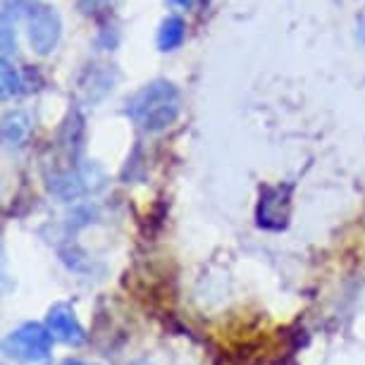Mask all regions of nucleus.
I'll return each instance as SVG.
<instances>
[{"mask_svg":"<svg viewBox=\"0 0 365 365\" xmlns=\"http://www.w3.org/2000/svg\"><path fill=\"white\" fill-rule=\"evenodd\" d=\"M3 134H5V141H8L10 146H19V143L26 139V134H29V120H26V115H22V113L8 115L5 127H3Z\"/></svg>","mask_w":365,"mask_h":365,"instance_id":"0eeeda50","label":"nucleus"},{"mask_svg":"<svg viewBox=\"0 0 365 365\" xmlns=\"http://www.w3.org/2000/svg\"><path fill=\"white\" fill-rule=\"evenodd\" d=\"M182 41H184V19L168 17L160 24V31H158V46H160V51H175L177 46H182Z\"/></svg>","mask_w":365,"mask_h":365,"instance_id":"423d86ee","label":"nucleus"},{"mask_svg":"<svg viewBox=\"0 0 365 365\" xmlns=\"http://www.w3.org/2000/svg\"><path fill=\"white\" fill-rule=\"evenodd\" d=\"M24 17L26 31H29L31 48L38 55H48L58 48L60 41V17L55 15L51 8L36 3H26L24 0V10H17Z\"/></svg>","mask_w":365,"mask_h":365,"instance_id":"7ed1b4c3","label":"nucleus"},{"mask_svg":"<svg viewBox=\"0 0 365 365\" xmlns=\"http://www.w3.org/2000/svg\"><path fill=\"white\" fill-rule=\"evenodd\" d=\"M63 365H88V363H81V361H72V358H70V361H65Z\"/></svg>","mask_w":365,"mask_h":365,"instance_id":"9d476101","label":"nucleus"},{"mask_svg":"<svg viewBox=\"0 0 365 365\" xmlns=\"http://www.w3.org/2000/svg\"><path fill=\"white\" fill-rule=\"evenodd\" d=\"M55 336L51 334V329L38 322H24L17 329L5 336L3 351L8 358H15L19 363H38L46 361L53 351Z\"/></svg>","mask_w":365,"mask_h":365,"instance_id":"f03ea898","label":"nucleus"},{"mask_svg":"<svg viewBox=\"0 0 365 365\" xmlns=\"http://www.w3.org/2000/svg\"><path fill=\"white\" fill-rule=\"evenodd\" d=\"M182 101L170 81H153L127 101V115L146 132H163L177 120Z\"/></svg>","mask_w":365,"mask_h":365,"instance_id":"f257e3e1","label":"nucleus"},{"mask_svg":"<svg viewBox=\"0 0 365 365\" xmlns=\"http://www.w3.org/2000/svg\"><path fill=\"white\" fill-rule=\"evenodd\" d=\"M172 5H179V8H191L194 5V0H170Z\"/></svg>","mask_w":365,"mask_h":365,"instance_id":"1a4fd4ad","label":"nucleus"},{"mask_svg":"<svg viewBox=\"0 0 365 365\" xmlns=\"http://www.w3.org/2000/svg\"><path fill=\"white\" fill-rule=\"evenodd\" d=\"M22 77H19V72L15 67L10 65V60L5 58L3 60V96H15L22 91Z\"/></svg>","mask_w":365,"mask_h":365,"instance_id":"6e6552de","label":"nucleus"},{"mask_svg":"<svg viewBox=\"0 0 365 365\" xmlns=\"http://www.w3.org/2000/svg\"><path fill=\"white\" fill-rule=\"evenodd\" d=\"M287 217H289V198H287V194L282 196V189H274V198H272V189H267L265 196L260 198V208H258L260 227H267V230H279V227H284Z\"/></svg>","mask_w":365,"mask_h":365,"instance_id":"39448f33","label":"nucleus"},{"mask_svg":"<svg viewBox=\"0 0 365 365\" xmlns=\"http://www.w3.org/2000/svg\"><path fill=\"white\" fill-rule=\"evenodd\" d=\"M46 327L51 329L55 341H63L67 346H81L88 339L86 329L81 327L77 313H74L70 303H55L46 315Z\"/></svg>","mask_w":365,"mask_h":365,"instance_id":"20e7f679","label":"nucleus"}]
</instances>
